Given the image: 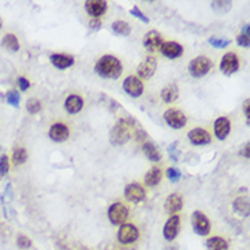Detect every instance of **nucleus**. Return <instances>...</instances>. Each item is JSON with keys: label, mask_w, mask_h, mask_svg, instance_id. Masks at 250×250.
<instances>
[{"label": "nucleus", "mask_w": 250, "mask_h": 250, "mask_svg": "<svg viewBox=\"0 0 250 250\" xmlns=\"http://www.w3.org/2000/svg\"><path fill=\"white\" fill-rule=\"evenodd\" d=\"M130 140V131L126 127V125L123 122L119 121V123H116L114 127L111 129L109 133V143L116 146L125 145L126 143H129Z\"/></svg>", "instance_id": "3"}, {"label": "nucleus", "mask_w": 250, "mask_h": 250, "mask_svg": "<svg viewBox=\"0 0 250 250\" xmlns=\"http://www.w3.org/2000/svg\"><path fill=\"white\" fill-rule=\"evenodd\" d=\"M50 60L52 65L55 66L59 70H63V69H69L74 65V59L69 55H65V54H54L51 55Z\"/></svg>", "instance_id": "20"}, {"label": "nucleus", "mask_w": 250, "mask_h": 250, "mask_svg": "<svg viewBox=\"0 0 250 250\" xmlns=\"http://www.w3.org/2000/svg\"><path fill=\"white\" fill-rule=\"evenodd\" d=\"M129 217V209L122 202H115L108 209V219L112 224H125Z\"/></svg>", "instance_id": "5"}, {"label": "nucleus", "mask_w": 250, "mask_h": 250, "mask_svg": "<svg viewBox=\"0 0 250 250\" xmlns=\"http://www.w3.org/2000/svg\"><path fill=\"white\" fill-rule=\"evenodd\" d=\"M183 207V200L179 194L174 193L167 197L164 202V209L167 214H177Z\"/></svg>", "instance_id": "19"}, {"label": "nucleus", "mask_w": 250, "mask_h": 250, "mask_svg": "<svg viewBox=\"0 0 250 250\" xmlns=\"http://www.w3.org/2000/svg\"><path fill=\"white\" fill-rule=\"evenodd\" d=\"M236 43L238 45H241V47H245V48H249L250 47V38L248 35H239V36L236 37Z\"/></svg>", "instance_id": "38"}, {"label": "nucleus", "mask_w": 250, "mask_h": 250, "mask_svg": "<svg viewBox=\"0 0 250 250\" xmlns=\"http://www.w3.org/2000/svg\"><path fill=\"white\" fill-rule=\"evenodd\" d=\"M0 152H1V146H0Z\"/></svg>", "instance_id": "47"}, {"label": "nucleus", "mask_w": 250, "mask_h": 250, "mask_svg": "<svg viewBox=\"0 0 250 250\" xmlns=\"http://www.w3.org/2000/svg\"><path fill=\"white\" fill-rule=\"evenodd\" d=\"M168 152H170V158H171L174 161H178L179 153L177 152V143H171V145L168 146Z\"/></svg>", "instance_id": "39"}, {"label": "nucleus", "mask_w": 250, "mask_h": 250, "mask_svg": "<svg viewBox=\"0 0 250 250\" xmlns=\"http://www.w3.org/2000/svg\"><path fill=\"white\" fill-rule=\"evenodd\" d=\"M207 249L208 250H229V243L224 238L220 236H212L207 241Z\"/></svg>", "instance_id": "25"}, {"label": "nucleus", "mask_w": 250, "mask_h": 250, "mask_svg": "<svg viewBox=\"0 0 250 250\" xmlns=\"http://www.w3.org/2000/svg\"><path fill=\"white\" fill-rule=\"evenodd\" d=\"M164 250H179L178 246L177 245H170V246H167Z\"/></svg>", "instance_id": "45"}, {"label": "nucleus", "mask_w": 250, "mask_h": 250, "mask_svg": "<svg viewBox=\"0 0 250 250\" xmlns=\"http://www.w3.org/2000/svg\"><path fill=\"white\" fill-rule=\"evenodd\" d=\"M26 160H28V152L23 149V148H17L14 150V153H13V163L15 165H21Z\"/></svg>", "instance_id": "29"}, {"label": "nucleus", "mask_w": 250, "mask_h": 250, "mask_svg": "<svg viewBox=\"0 0 250 250\" xmlns=\"http://www.w3.org/2000/svg\"><path fill=\"white\" fill-rule=\"evenodd\" d=\"M6 99H7V103L8 104H11V106H14V107H18L19 106V93L15 92V90H10L7 92L6 94Z\"/></svg>", "instance_id": "32"}, {"label": "nucleus", "mask_w": 250, "mask_h": 250, "mask_svg": "<svg viewBox=\"0 0 250 250\" xmlns=\"http://www.w3.org/2000/svg\"><path fill=\"white\" fill-rule=\"evenodd\" d=\"M161 44H163V37L156 30H150L143 37V47L149 52H155V51L160 50Z\"/></svg>", "instance_id": "12"}, {"label": "nucleus", "mask_w": 250, "mask_h": 250, "mask_svg": "<svg viewBox=\"0 0 250 250\" xmlns=\"http://www.w3.org/2000/svg\"><path fill=\"white\" fill-rule=\"evenodd\" d=\"M164 121L172 129H182L186 126L187 119L182 111H179L177 108H170L164 112Z\"/></svg>", "instance_id": "6"}, {"label": "nucleus", "mask_w": 250, "mask_h": 250, "mask_svg": "<svg viewBox=\"0 0 250 250\" xmlns=\"http://www.w3.org/2000/svg\"><path fill=\"white\" fill-rule=\"evenodd\" d=\"M70 136L69 127L63 123H54L50 129V138L55 143H63Z\"/></svg>", "instance_id": "17"}, {"label": "nucleus", "mask_w": 250, "mask_h": 250, "mask_svg": "<svg viewBox=\"0 0 250 250\" xmlns=\"http://www.w3.org/2000/svg\"><path fill=\"white\" fill-rule=\"evenodd\" d=\"M1 45L4 48H7L10 51H18L19 50V43H18V38L14 35H6L1 40Z\"/></svg>", "instance_id": "28"}, {"label": "nucleus", "mask_w": 250, "mask_h": 250, "mask_svg": "<svg viewBox=\"0 0 250 250\" xmlns=\"http://www.w3.org/2000/svg\"><path fill=\"white\" fill-rule=\"evenodd\" d=\"M123 89L131 97H140L143 93V84L140 78L130 75L123 82Z\"/></svg>", "instance_id": "9"}, {"label": "nucleus", "mask_w": 250, "mask_h": 250, "mask_svg": "<svg viewBox=\"0 0 250 250\" xmlns=\"http://www.w3.org/2000/svg\"><path fill=\"white\" fill-rule=\"evenodd\" d=\"M179 227H180V219L177 214H174V216H171L167 220L164 230H163V234H164V238L168 242H171V241H174L177 238L179 232Z\"/></svg>", "instance_id": "11"}, {"label": "nucleus", "mask_w": 250, "mask_h": 250, "mask_svg": "<svg viewBox=\"0 0 250 250\" xmlns=\"http://www.w3.org/2000/svg\"><path fill=\"white\" fill-rule=\"evenodd\" d=\"M8 172V158L6 155L0 156V177H4Z\"/></svg>", "instance_id": "35"}, {"label": "nucleus", "mask_w": 250, "mask_h": 250, "mask_svg": "<svg viewBox=\"0 0 250 250\" xmlns=\"http://www.w3.org/2000/svg\"><path fill=\"white\" fill-rule=\"evenodd\" d=\"M209 44L211 45H214V48H217V50H220V48H226V47H229L231 41L227 40V38H219V37H209Z\"/></svg>", "instance_id": "30"}, {"label": "nucleus", "mask_w": 250, "mask_h": 250, "mask_svg": "<svg viewBox=\"0 0 250 250\" xmlns=\"http://www.w3.org/2000/svg\"><path fill=\"white\" fill-rule=\"evenodd\" d=\"M0 29H1V19H0Z\"/></svg>", "instance_id": "46"}, {"label": "nucleus", "mask_w": 250, "mask_h": 250, "mask_svg": "<svg viewBox=\"0 0 250 250\" xmlns=\"http://www.w3.org/2000/svg\"><path fill=\"white\" fill-rule=\"evenodd\" d=\"M18 85H19V89H21V90H28L29 86H30V82H29L26 78L19 77V78H18Z\"/></svg>", "instance_id": "41"}, {"label": "nucleus", "mask_w": 250, "mask_h": 250, "mask_svg": "<svg viewBox=\"0 0 250 250\" xmlns=\"http://www.w3.org/2000/svg\"><path fill=\"white\" fill-rule=\"evenodd\" d=\"M214 136L217 140H226L230 134V130H231V123H230L229 118H226V116H220V118H217L216 121H214Z\"/></svg>", "instance_id": "13"}, {"label": "nucleus", "mask_w": 250, "mask_h": 250, "mask_svg": "<svg viewBox=\"0 0 250 250\" xmlns=\"http://www.w3.org/2000/svg\"><path fill=\"white\" fill-rule=\"evenodd\" d=\"M179 97V90H178V86L175 85V84H170V85H167L161 90V99L164 103H174V101L177 100Z\"/></svg>", "instance_id": "23"}, {"label": "nucleus", "mask_w": 250, "mask_h": 250, "mask_svg": "<svg viewBox=\"0 0 250 250\" xmlns=\"http://www.w3.org/2000/svg\"><path fill=\"white\" fill-rule=\"evenodd\" d=\"M239 69V57L234 52H229L222 57V62H220V70L223 74L226 75H231L234 72L238 71Z\"/></svg>", "instance_id": "8"}, {"label": "nucleus", "mask_w": 250, "mask_h": 250, "mask_svg": "<svg viewBox=\"0 0 250 250\" xmlns=\"http://www.w3.org/2000/svg\"><path fill=\"white\" fill-rule=\"evenodd\" d=\"M232 208L235 211L236 214H239L241 216H245L248 217L249 216V200L246 197H238L234 200V204H232Z\"/></svg>", "instance_id": "24"}, {"label": "nucleus", "mask_w": 250, "mask_h": 250, "mask_svg": "<svg viewBox=\"0 0 250 250\" xmlns=\"http://www.w3.org/2000/svg\"><path fill=\"white\" fill-rule=\"evenodd\" d=\"M212 7L214 10H222V11H227L231 7V1H212Z\"/></svg>", "instance_id": "37"}, {"label": "nucleus", "mask_w": 250, "mask_h": 250, "mask_svg": "<svg viewBox=\"0 0 250 250\" xmlns=\"http://www.w3.org/2000/svg\"><path fill=\"white\" fill-rule=\"evenodd\" d=\"M26 109H28L29 114H37L41 109V103L37 99H29L28 103H26Z\"/></svg>", "instance_id": "31"}, {"label": "nucleus", "mask_w": 250, "mask_h": 250, "mask_svg": "<svg viewBox=\"0 0 250 250\" xmlns=\"http://www.w3.org/2000/svg\"><path fill=\"white\" fill-rule=\"evenodd\" d=\"M140 236V231L137 229L136 226L129 224V223H125L122 224L121 229L118 231V241L123 245H127V243L136 242Z\"/></svg>", "instance_id": "7"}, {"label": "nucleus", "mask_w": 250, "mask_h": 250, "mask_svg": "<svg viewBox=\"0 0 250 250\" xmlns=\"http://www.w3.org/2000/svg\"><path fill=\"white\" fill-rule=\"evenodd\" d=\"M167 177L171 182H178L180 179V171L175 167H170V168H167Z\"/></svg>", "instance_id": "34"}, {"label": "nucleus", "mask_w": 250, "mask_h": 250, "mask_svg": "<svg viewBox=\"0 0 250 250\" xmlns=\"http://www.w3.org/2000/svg\"><path fill=\"white\" fill-rule=\"evenodd\" d=\"M89 26H90V29H93V30H99V29L101 28L100 18H92L90 22H89Z\"/></svg>", "instance_id": "42"}, {"label": "nucleus", "mask_w": 250, "mask_h": 250, "mask_svg": "<svg viewBox=\"0 0 250 250\" xmlns=\"http://www.w3.org/2000/svg\"><path fill=\"white\" fill-rule=\"evenodd\" d=\"M107 1L104 0H88L85 3V10L92 18H100L107 11Z\"/></svg>", "instance_id": "10"}, {"label": "nucleus", "mask_w": 250, "mask_h": 250, "mask_svg": "<svg viewBox=\"0 0 250 250\" xmlns=\"http://www.w3.org/2000/svg\"><path fill=\"white\" fill-rule=\"evenodd\" d=\"M82 107H84V100L77 94H71L66 99L65 108L69 114H77L82 109Z\"/></svg>", "instance_id": "21"}, {"label": "nucleus", "mask_w": 250, "mask_h": 250, "mask_svg": "<svg viewBox=\"0 0 250 250\" xmlns=\"http://www.w3.org/2000/svg\"><path fill=\"white\" fill-rule=\"evenodd\" d=\"M143 150L145 153V156L149 159L150 161H160L161 160V152L159 150V148L150 141H146V143H143Z\"/></svg>", "instance_id": "22"}, {"label": "nucleus", "mask_w": 250, "mask_h": 250, "mask_svg": "<svg viewBox=\"0 0 250 250\" xmlns=\"http://www.w3.org/2000/svg\"><path fill=\"white\" fill-rule=\"evenodd\" d=\"M136 138L138 143H146L148 141V134L143 131V130H138L136 133Z\"/></svg>", "instance_id": "40"}, {"label": "nucleus", "mask_w": 250, "mask_h": 250, "mask_svg": "<svg viewBox=\"0 0 250 250\" xmlns=\"http://www.w3.org/2000/svg\"><path fill=\"white\" fill-rule=\"evenodd\" d=\"M187 138L194 145H207V143L212 141V137H211V134L208 133L207 130L200 129V127L190 130L189 134H187Z\"/></svg>", "instance_id": "15"}, {"label": "nucleus", "mask_w": 250, "mask_h": 250, "mask_svg": "<svg viewBox=\"0 0 250 250\" xmlns=\"http://www.w3.org/2000/svg\"><path fill=\"white\" fill-rule=\"evenodd\" d=\"M130 14L133 15V17H136V18H138V19H140L141 22H143V23H149V18L143 14V11L137 7V6H134V7L130 10Z\"/></svg>", "instance_id": "33"}, {"label": "nucleus", "mask_w": 250, "mask_h": 250, "mask_svg": "<svg viewBox=\"0 0 250 250\" xmlns=\"http://www.w3.org/2000/svg\"><path fill=\"white\" fill-rule=\"evenodd\" d=\"M192 226H193L194 232L197 235H208L209 231H211L209 219L201 211H194L193 212V214H192Z\"/></svg>", "instance_id": "4"}, {"label": "nucleus", "mask_w": 250, "mask_h": 250, "mask_svg": "<svg viewBox=\"0 0 250 250\" xmlns=\"http://www.w3.org/2000/svg\"><path fill=\"white\" fill-rule=\"evenodd\" d=\"M249 106L250 100L249 99H246L245 103H243V112H245V116H246V119H248V125H249Z\"/></svg>", "instance_id": "43"}, {"label": "nucleus", "mask_w": 250, "mask_h": 250, "mask_svg": "<svg viewBox=\"0 0 250 250\" xmlns=\"http://www.w3.org/2000/svg\"><path fill=\"white\" fill-rule=\"evenodd\" d=\"M94 71L103 78L116 79L121 77L122 63L118 57L112 55H104L97 60V63L94 66Z\"/></svg>", "instance_id": "1"}, {"label": "nucleus", "mask_w": 250, "mask_h": 250, "mask_svg": "<svg viewBox=\"0 0 250 250\" xmlns=\"http://www.w3.org/2000/svg\"><path fill=\"white\" fill-rule=\"evenodd\" d=\"M156 66H158L156 59L152 56H148L141 65L138 66L137 72H138V75L143 79H149L155 74V71H156Z\"/></svg>", "instance_id": "16"}, {"label": "nucleus", "mask_w": 250, "mask_h": 250, "mask_svg": "<svg viewBox=\"0 0 250 250\" xmlns=\"http://www.w3.org/2000/svg\"><path fill=\"white\" fill-rule=\"evenodd\" d=\"M242 155H243V158L249 159V143H248L246 145H245V146H243Z\"/></svg>", "instance_id": "44"}, {"label": "nucleus", "mask_w": 250, "mask_h": 250, "mask_svg": "<svg viewBox=\"0 0 250 250\" xmlns=\"http://www.w3.org/2000/svg\"><path fill=\"white\" fill-rule=\"evenodd\" d=\"M160 52L168 59H177V57L182 56L183 54V47L180 44L175 43V41H167V43L161 44L160 47Z\"/></svg>", "instance_id": "18"}, {"label": "nucleus", "mask_w": 250, "mask_h": 250, "mask_svg": "<svg viewBox=\"0 0 250 250\" xmlns=\"http://www.w3.org/2000/svg\"><path fill=\"white\" fill-rule=\"evenodd\" d=\"M145 190L140 183H130L125 189V197L131 202H141L145 198Z\"/></svg>", "instance_id": "14"}, {"label": "nucleus", "mask_w": 250, "mask_h": 250, "mask_svg": "<svg viewBox=\"0 0 250 250\" xmlns=\"http://www.w3.org/2000/svg\"><path fill=\"white\" fill-rule=\"evenodd\" d=\"M212 67H214V63L209 57L197 56L189 63V72L194 78H201L207 75L208 72L212 70Z\"/></svg>", "instance_id": "2"}, {"label": "nucleus", "mask_w": 250, "mask_h": 250, "mask_svg": "<svg viewBox=\"0 0 250 250\" xmlns=\"http://www.w3.org/2000/svg\"><path fill=\"white\" fill-rule=\"evenodd\" d=\"M112 30L118 36H129L131 33V26L125 21H115L112 23Z\"/></svg>", "instance_id": "27"}, {"label": "nucleus", "mask_w": 250, "mask_h": 250, "mask_svg": "<svg viewBox=\"0 0 250 250\" xmlns=\"http://www.w3.org/2000/svg\"><path fill=\"white\" fill-rule=\"evenodd\" d=\"M161 180V170L158 167H153L146 175H145V183L150 187H155L158 186Z\"/></svg>", "instance_id": "26"}, {"label": "nucleus", "mask_w": 250, "mask_h": 250, "mask_svg": "<svg viewBox=\"0 0 250 250\" xmlns=\"http://www.w3.org/2000/svg\"><path fill=\"white\" fill-rule=\"evenodd\" d=\"M17 245L21 248V249H29L32 246V241L29 239L28 236L25 235H19L18 239H17Z\"/></svg>", "instance_id": "36"}]
</instances>
